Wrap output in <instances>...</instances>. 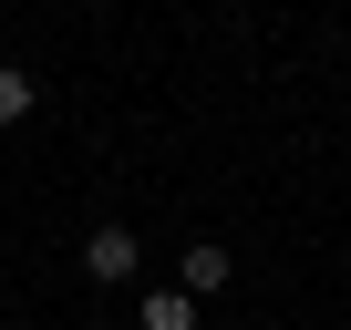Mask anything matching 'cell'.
Masks as SVG:
<instances>
[{"label":"cell","instance_id":"7a4b0ae2","mask_svg":"<svg viewBox=\"0 0 351 330\" xmlns=\"http://www.w3.org/2000/svg\"><path fill=\"white\" fill-rule=\"evenodd\" d=\"M134 330H197V299H186V289H145Z\"/></svg>","mask_w":351,"mask_h":330},{"label":"cell","instance_id":"277c9868","mask_svg":"<svg viewBox=\"0 0 351 330\" xmlns=\"http://www.w3.org/2000/svg\"><path fill=\"white\" fill-rule=\"evenodd\" d=\"M32 114V73H0V124H21Z\"/></svg>","mask_w":351,"mask_h":330},{"label":"cell","instance_id":"3957f363","mask_svg":"<svg viewBox=\"0 0 351 330\" xmlns=\"http://www.w3.org/2000/svg\"><path fill=\"white\" fill-rule=\"evenodd\" d=\"M176 268H186V299H207V289H228V248H186Z\"/></svg>","mask_w":351,"mask_h":330},{"label":"cell","instance_id":"6da1fadb","mask_svg":"<svg viewBox=\"0 0 351 330\" xmlns=\"http://www.w3.org/2000/svg\"><path fill=\"white\" fill-rule=\"evenodd\" d=\"M134 258H145V248H134V227H93V238H83V268H93L104 289H114V279H134Z\"/></svg>","mask_w":351,"mask_h":330}]
</instances>
